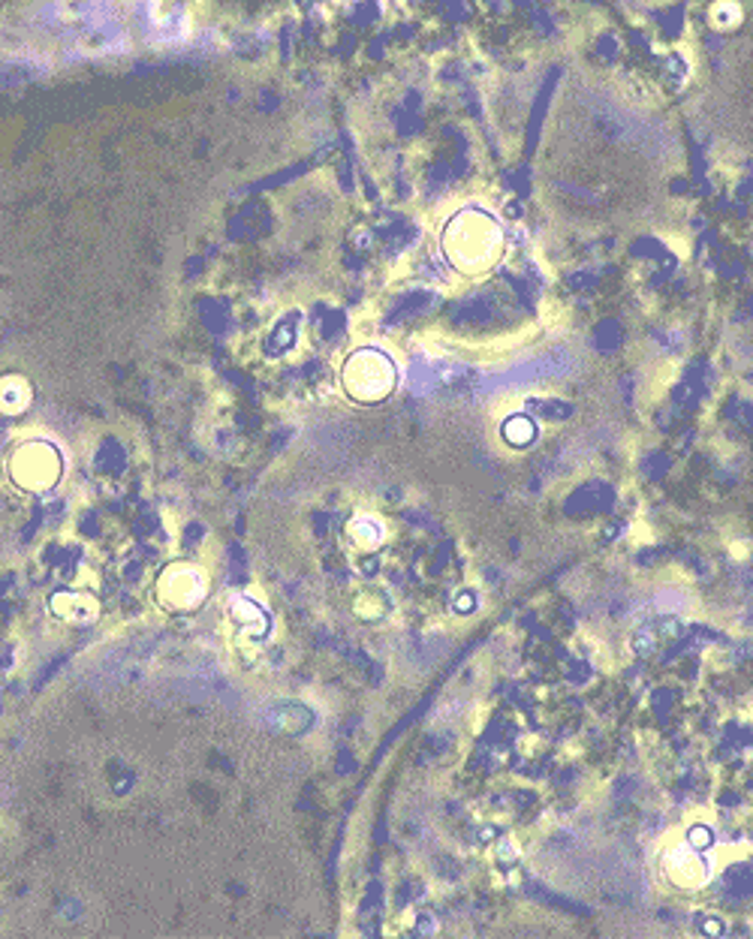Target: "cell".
Wrapping results in <instances>:
<instances>
[{"label":"cell","instance_id":"cell-1","mask_svg":"<svg viewBox=\"0 0 753 939\" xmlns=\"http://www.w3.org/2000/svg\"><path fill=\"white\" fill-rule=\"evenodd\" d=\"M500 244H503V239H500L498 223L491 217L476 215V211L459 217L443 239L450 263L464 275L486 271L488 265L500 256Z\"/></svg>","mask_w":753,"mask_h":939},{"label":"cell","instance_id":"cell-2","mask_svg":"<svg viewBox=\"0 0 753 939\" xmlns=\"http://www.w3.org/2000/svg\"><path fill=\"white\" fill-rule=\"evenodd\" d=\"M395 380H398L395 376V364L386 356L374 352V349H362V352H356L344 364V389L356 401H364V404L390 397L392 389H395Z\"/></svg>","mask_w":753,"mask_h":939},{"label":"cell","instance_id":"cell-3","mask_svg":"<svg viewBox=\"0 0 753 939\" xmlns=\"http://www.w3.org/2000/svg\"><path fill=\"white\" fill-rule=\"evenodd\" d=\"M58 470H61V461L55 455V449L43 443L25 445L13 457V476L19 485H25L31 491L49 488L51 482L58 479Z\"/></svg>","mask_w":753,"mask_h":939},{"label":"cell","instance_id":"cell-4","mask_svg":"<svg viewBox=\"0 0 753 939\" xmlns=\"http://www.w3.org/2000/svg\"><path fill=\"white\" fill-rule=\"evenodd\" d=\"M160 590L166 596V605H172V608H194L206 596V581L190 566H175L163 576Z\"/></svg>","mask_w":753,"mask_h":939},{"label":"cell","instance_id":"cell-5","mask_svg":"<svg viewBox=\"0 0 753 939\" xmlns=\"http://www.w3.org/2000/svg\"><path fill=\"white\" fill-rule=\"evenodd\" d=\"M667 873L681 889H699V885H705V879H708V867H705L699 853H693V849H675V853L667 858Z\"/></svg>","mask_w":753,"mask_h":939},{"label":"cell","instance_id":"cell-6","mask_svg":"<svg viewBox=\"0 0 753 939\" xmlns=\"http://www.w3.org/2000/svg\"><path fill=\"white\" fill-rule=\"evenodd\" d=\"M22 407H27V385L22 380H3L0 383V409L15 413Z\"/></svg>","mask_w":753,"mask_h":939}]
</instances>
